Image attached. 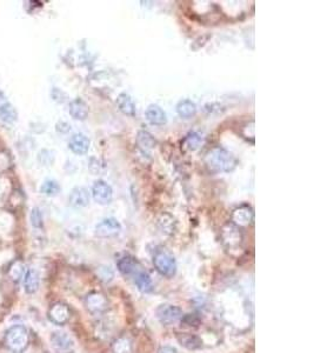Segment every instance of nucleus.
<instances>
[{"label": "nucleus", "mask_w": 314, "mask_h": 353, "mask_svg": "<svg viewBox=\"0 0 314 353\" xmlns=\"http://www.w3.org/2000/svg\"><path fill=\"white\" fill-rule=\"evenodd\" d=\"M9 274H10V277H11V279L13 280V282H16V283H18L20 279L23 278V276H24V265L20 262H15L11 265V267H10V271H9Z\"/></svg>", "instance_id": "nucleus-28"}, {"label": "nucleus", "mask_w": 314, "mask_h": 353, "mask_svg": "<svg viewBox=\"0 0 314 353\" xmlns=\"http://www.w3.org/2000/svg\"><path fill=\"white\" fill-rule=\"evenodd\" d=\"M70 114L77 121H85L88 115V106L82 99L78 98L71 101Z\"/></svg>", "instance_id": "nucleus-15"}, {"label": "nucleus", "mask_w": 314, "mask_h": 353, "mask_svg": "<svg viewBox=\"0 0 314 353\" xmlns=\"http://www.w3.org/2000/svg\"><path fill=\"white\" fill-rule=\"evenodd\" d=\"M0 118H2L3 122L12 124V123H15L17 121L18 114H17L16 108L13 107L11 104L5 102V104L0 106Z\"/></svg>", "instance_id": "nucleus-24"}, {"label": "nucleus", "mask_w": 314, "mask_h": 353, "mask_svg": "<svg viewBox=\"0 0 314 353\" xmlns=\"http://www.w3.org/2000/svg\"><path fill=\"white\" fill-rule=\"evenodd\" d=\"M159 226H160L161 231H163L164 233L171 234V233L174 232L175 221L170 214H164V215H161V218L159 219Z\"/></svg>", "instance_id": "nucleus-27"}, {"label": "nucleus", "mask_w": 314, "mask_h": 353, "mask_svg": "<svg viewBox=\"0 0 314 353\" xmlns=\"http://www.w3.org/2000/svg\"><path fill=\"white\" fill-rule=\"evenodd\" d=\"M178 341L180 342L181 346H184L187 349H198L202 346V341L199 337H196L194 334L189 333H182L177 335Z\"/></svg>", "instance_id": "nucleus-20"}, {"label": "nucleus", "mask_w": 314, "mask_h": 353, "mask_svg": "<svg viewBox=\"0 0 314 353\" xmlns=\"http://www.w3.org/2000/svg\"><path fill=\"white\" fill-rule=\"evenodd\" d=\"M68 201L74 207H85L89 204V193L85 187H75L72 190Z\"/></svg>", "instance_id": "nucleus-14"}, {"label": "nucleus", "mask_w": 314, "mask_h": 353, "mask_svg": "<svg viewBox=\"0 0 314 353\" xmlns=\"http://www.w3.org/2000/svg\"><path fill=\"white\" fill-rule=\"evenodd\" d=\"M113 353H131L132 352V344L129 339L125 337H120L116 339L112 344Z\"/></svg>", "instance_id": "nucleus-25"}, {"label": "nucleus", "mask_w": 314, "mask_h": 353, "mask_svg": "<svg viewBox=\"0 0 314 353\" xmlns=\"http://www.w3.org/2000/svg\"><path fill=\"white\" fill-rule=\"evenodd\" d=\"M40 192L45 195H48V197H53V195H57L59 193L60 186L56 180H46L41 185Z\"/></svg>", "instance_id": "nucleus-26"}, {"label": "nucleus", "mask_w": 314, "mask_h": 353, "mask_svg": "<svg viewBox=\"0 0 314 353\" xmlns=\"http://www.w3.org/2000/svg\"><path fill=\"white\" fill-rule=\"evenodd\" d=\"M51 342L53 348L58 353H71L73 351L74 344L72 339L66 333L63 332H56L51 337Z\"/></svg>", "instance_id": "nucleus-10"}, {"label": "nucleus", "mask_w": 314, "mask_h": 353, "mask_svg": "<svg viewBox=\"0 0 314 353\" xmlns=\"http://www.w3.org/2000/svg\"><path fill=\"white\" fill-rule=\"evenodd\" d=\"M57 130L61 133H66L71 130V125L67 124V123H65V122H60L57 124Z\"/></svg>", "instance_id": "nucleus-32"}, {"label": "nucleus", "mask_w": 314, "mask_h": 353, "mask_svg": "<svg viewBox=\"0 0 314 353\" xmlns=\"http://www.w3.org/2000/svg\"><path fill=\"white\" fill-rule=\"evenodd\" d=\"M177 113L182 119H191L196 114V105L189 99H184L178 102Z\"/></svg>", "instance_id": "nucleus-17"}, {"label": "nucleus", "mask_w": 314, "mask_h": 353, "mask_svg": "<svg viewBox=\"0 0 314 353\" xmlns=\"http://www.w3.org/2000/svg\"><path fill=\"white\" fill-rule=\"evenodd\" d=\"M91 146V140L88 139L87 136L82 135V133H77V135L72 136V138L68 142V147L72 152L79 156L87 153Z\"/></svg>", "instance_id": "nucleus-11"}, {"label": "nucleus", "mask_w": 314, "mask_h": 353, "mask_svg": "<svg viewBox=\"0 0 314 353\" xmlns=\"http://www.w3.org/2000/svg\"><path fill=\"white\" fill-rule=\"evenodd\" d=\"M181 319L187 326H198V324L200 323V319L195 314H188V316L181 318Z\"/></svg>", "instance_id": "nucleus-31"}, {"label": "nucleus", "mask_w": 314, "mask_h": 353, "mask_svg": "<svg viewBox=\"0 0 314 353\" xmlns=\"http://www.w3.org/2000/svg\"><path fill=\"white\" fill-rule=\"evenodd\" d=\"M30 219H31V224H32L33 227L36 228L43 227V214H41L39 208L37 207L33 208L32 212H31Z\"/></svg>", "instance_id": "nucleus-29"}, {"label": "nucleus", "mask_w": 314, "mask_h": 353, "mask_svg": "<svg viewBox=\"0 0 314 353\" xmlns=\"http://www.w3.org/2000/svg\"><path fill=\"white\" fill-rule=\"evenodd\" d=\"M155 269L163 276L171 278L177 272V262L175 258L167 251H159L154 256L153 259Z\"/></svg>", "instance_id": "nucleus-3"}, {"label": "nucleus", "mask_w": 314, "mask_h": 353, "mask_svg": "<svg viewBox=\"0 0 314 353\" xmlns=\"http://www.w3.org/2000/svg\"><path fill=\"white\" fill-rule=\"evenodd\" d=\"M92 195L99 205H109L112 201L113 191L112 187L103 180H96L93 184Z\"/></svg>", "instance_id": "nucleus-6"}, {"label": "nucleus", "mask_w": 314, "mask_h": 353, "mask_svg": "<svg viewBox=\"0 0 314 353\" xmlns=\"http://www.w3.org/2000/svg\"><path fill=\"white\" fill-rule=\"evenodd\" d=\"M116 104L118 106L119 111L123 112L124 114L130 116L136 115V105H134L132 98H131L129 94L120 93L118 97H117Z\"/></svg>", "instance_id": "nucleus-16"}, {"label": "nucleus", "mask_w": 314, "mask_h": 353, "mask_svg": "<svg viewBox=\"0 0 314 353\" xmlns=\"http://www.w3.org/2000/svg\"><path fill=\"white\" fill-rule=\"evenodd\" d=\"M158 353H177V351L173 347H171V346H164V347H161Z\"/></svg>", "instance_id": "nucleus-33"}, {"label": "nucleus", "mask_w": 314, "mask_h": 353, "mask_svg": "<svg viewBox=\"0 0 314 353\" xmlns=\"http://www.w3.org/2000/svg\"><path fill=\"white\" fill-rule=\"evenodd\" d=\"M145 115H146L147 121L153 125H164L167 123L166 113L158 105L152 104L148 106L146 112H145Z\"/></svg>", "instance_id": "nucleus-13"}, {"label": "nucleus", "mask_w": 314, "mask_h": 353, "mask_svg": "<svg viewBox=\"0 0 314 353\" xmlns=\"http://www.w3.org/2000/svg\"><path fill=\"white\" fill-rule=\"evenodd\" d=\"M202 143V137L198 132H191L185 137L182 140V149L186 151H195L199 149V146Z\"/></svg>", "instance_id": "nucleus-21"}, {"label": "nucleus", "mask_w": 314, "mask_h": 353, "mask_svg": "<svg viewBox=\"0 0 314 353\" xmlns=\"http://www.w3.org/2000/svg\"><path fill=\"white\" fill-rule=\"evenodd\" d=\"M98 276L100 277V279L108 283V282H111L112 280L113 272H112V270L110 269V267L102 266V267H100V269H98Z\"/></svg>", "instance_id": "nucleus-30"}, {"label": "nucleus", "mask_w": 314, "mask_h": 353, "mask_svg": "<svg viewBox=\"0 0 314 353\" xmlns=\"http://www.w3.org/2000/svg\"><path fill=\"white\" fill-rule=\"evenodd\" d=\"M30 342V334L23 325H15L6 331L4 344L12 353H23Z\"/></svg>", "instance_id": "nucleus-2"}, {"label": "nucleus", "mask_w": 314, "mask_h": 353, "mask_svg": "<svg viewBox=\"0 0 314 353\" xmlns=\"http://www.w3.org/2000/svg\"><path fill=\"white\" fill-rule=\"evenodd\" d=\"M205 163L212 172H231L238 164L236 157L223 147H215L210 151L205 157Z\"/></svg>", "instance_id": "nucleus-1"}, {"label": "nucleus", "mask_w": 314, "mask_h": 353, "mask_svg": "<svg viewBox=\"0 0 314 353\" xmlns=\"http://www.w3.org/2000/svg\"><path fill=\"white\" fill-rule=\"evenodd\" d=\"M122 231V225L115 218H106L95 226V234L98 237H112Z\"/></svg>", "instance_id": "nucleus-8"}, {"label": "nucleus", "mask_w": 314, "mask_h": 353, "mask_svg": "<svg viewBox=\"0 0 314 353\" xmlns=\"http://www.w3.org/2000/svg\"><path fill=\"white\" fill-rule=\"evenodd\" d=\"M48 318L53 324L65 325L71 318V310L66 304L56 303L48 310Z\"/></svg>", "instance_id": "nucleus-7"}, {"label": "nucleus", "mask_w": 314, "mask_h": 353, "mask_svg": "<svg viewBox=\"0 0 314 353\" xmlns=\"http://www.w3.org/2000/svg\"><path fill=\"white\" fill-rule=\"evenodd\" d=\"M254 213L253 210L248 206V205H243V206L237 207L232 213V224L236 225L237 227H246L251 225L253 221Z\"/></svg>", "instance_id": "nucleus-9"}, {"label": "nucleus", "mask_w": 314, "mask_h": 353, "mask_svg": "<svg viewBox=\"0 0 314 353\" xmlns=\"http://www.w3.org/2000/svg\"><path fill=\"white\" fill-rule=\"evenodd\" d=\"M182 316V310L178 306H173V305H161V306L157 310V317L159 321L165 326H170L177 323L178 320H180Z\"/></svg>", "instance_id": "nucleus-5"}, {"label": "nucleus", "mask_w": 314, "mask_h": 353, "mask_svg": "<svg viewBox=\"0 0 314 353\" xmlns=\"http://www.w3.org/2000/svg\"><path fill=\"white\" fill-rule=\"evenodd\" d=\"M137 144L141 147V149L151 150L157 145V140L154 139V137L152 136L150 132L140 130L137 135Z\"/></svg>", "instance_id": "nucleus-23"}, {"label": "nucleus", "mask_w": 314, "mask_h": 353, "mask_svg": "<svg viewBox=\"0 0 314 353\" xmlns=\"http://www.w3.org/2000/svg\"><path fill=\"white\" fill-rule=\"evenodd\" d=\"M85 305L87 310L92 313H99L108 307V299L102 293L93 292L86 297Z\"/></svg>", "instance_id": "nucleus-12"}, {"label": "nucleus", "mask_w": 314, "mask_h": 353, "mask_svg": "<svg viewBox=\"0 0 314 353\" xmlns=\"http://www.w3.org/2000/svg\"><path fill=\"white\" fill-rule=\"evenodd\" d=\"M117 266H118L119 272L124 276H131V274L136 273L138 271L137 260L130 256L123 257L122 259H119Z\"/></svg>", "instance_id": "nucleus-19"}, {"label": "nucleus", "mask_w": 314, "mask_h": 353, "mask_svg": "<svg viewBox=\"0 0 314 353\" xmlns=\"http://www.w3.org/2000/svg\"><path fill=\"white\" fill-rule=\"evenodd\" d=\"M222 241L227 251H236L243 244V234L236 225L226 224L222 228Z\"/></svg>", "instance_id": "nucleus-4"}, {"label": "nucleus", "mask_w": 314, "mask_h": 353, "mask_svg": "<svg viewBox=\"0 0 314 353\" xmlns=\"http://www.w3.org/2000/svg\"><path fill=\"white\" fill-rule=\"evenodd\" d=\"M24 287L27 293H34L39 287V274L34 269H30L24 274Z\"/></svg>", "instance_id": "nucleus-18"}, {"label": "nucleus", "mask_w": 314, "mask_h": 353, "mask_svg": "<svg viewBox=\"0 0 314 353\" xmlns=\"http://www.w3.org/2000/svg\"><path fill=\"white\" fill-rule=\"evenodd\" d=\"M134 282H136L137 287L141 292L150 293L153 290V283H152L150 276L146 272H138L136 274V278H134Z\"/></svg>", "instance_id": "nucleus-22"}]
</instances>
